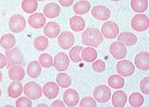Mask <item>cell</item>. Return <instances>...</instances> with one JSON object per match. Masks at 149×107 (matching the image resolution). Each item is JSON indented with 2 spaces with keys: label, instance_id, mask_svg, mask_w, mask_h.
<instances>
[{
  "label": "cell",
  "instance_id": "obj_1",
  "mask_svg": "<svg viewBox=\"0 0 149 107\" xmlns=\"http://www.w3.org/2000/svg\"><path fill=\"white\" fill-rule=\"evenodd\" d=\"M103 35L97 28H88L82 33L81 42L83 45L92 47H98L103 42Z\"/></svg>",
  "mask_w": 149,
  "mask_h": 107
},
{
  "label": "cell",
  "instance_id": "obj_2",
  "mask_svg": "<svg viewBox=\"0 0 149 107\" xmlns=\"http://www.w3.org/2000/svg\"><path fill=\"white\" fill-rule=\"evenodd\" d=\"M5 57L7 59V65L9 68L13 65H22L24 62L23 54L17 47L6 50Z\"/></svg>",
  "mask_w": 149,
  "mask_h": 107
},
{
  "label": "cell",
  "instance_id": "obj_3",
  "mask_svg": "<svg viewBox=\"0 0 149 107\" xmlns=\"http://www.w3.org/2000/svg\"><path fill=\"white\" fill-rule=\"evenodd\" d=\"M23 92L27 97L34 100L41 98L43 94L41 87L34 81H29L26 83L23 87Z\"/></svg>",
  "mask_w": 149,
  "mask_h": 107
},
{
  "label": "cell",
  "instance_id": "obj_4",
  "mask_svg": "<svg viewBox=\"0 0 149 107\" xmlns=\"http://www.w3.org/2000/svg\"><path fill=\"white\" fill-rule=\"evenodd\" d=\"M27 25L25 18L20 14H15L9 20V28L11 32L18 33L25 29Z\"/></svg>",
  "mask_w": 149,
  "mask_h": 107
},
{
  "label": "cell",
  "instance_id": "obj_5",
  "mask_svg": "<svg viewBox=\"0 0 149 107\" xmlns=\"http://www.w3.org/2000/svg\"><path fill=\"white\" fill-rule=\"evenodd\" d=\"M93 94L96 101L100 103H106L108 100H110L111 91L110 88L105 85H99L94 88Z\"/></svg>",
  "mask_w": 149,
  "mask_h": 107
},
{
  "label": "cell",
  "instance_id": "obj_6",
  "mask_svg": "<svg viewBox=\"0 0 149 107\" xmlns=\"http://www.w3.org/2000/svg\"><path fill=\"white\" fill-rule=\"evenodd\" d=\"M148 17L143 14H137L131 20V28L136 32H144L148 28Z\"/></svg>",
  "mask_w": 149,
  "mask_h": 107
},
{
  "label": "cell",
  "instance_id": "obj_7",
  "mask_svg": "<svg viewBox=\"0 0 149 107\" xmlns=\"http://www.w3.org/2000/svg\"><path fill=\"white\" fill-rule=\"evenodd\" d=\"M100 32L103 37L106 39H115L119 33V27L114 22H106L102 25Z\"/></svg>",
  "mask_w": 149,
  "mask_h": 107
},
{
  "label": "cell",
  "instance_id": "obj_8",
  "mask_svg": "<svg viewBox=\"0 0 149 107\" xmlns=\"http://www.w3.org/2000/svg\"><path fill=\"white\" fill-rule=\"evenodd\" d=\"M117 69V72L119 74L120 76L123 77H128L132 76L134 74V65L133 63L130 61V60H120L116 66Z\"/></svg>",
  "mask_w": 149,
  "mask_h": 107
},
{
  "label": "cell",
  "instance_id": "obj_9",
  "mask_svg": "<svg viewBox=\"0 0 149 107\" xmlns=\"http://www.w3.org/2000/svg\"><path fill=\"white\" fill-rule=\"evenodd\" d=\"M110 53L115 59H123L127 55L126 46L120 41L113 42L110 46Z\"/></svg>",
  "mask_w": 149,
  "mask_h": 107
},
{
  "label": "cell",
  "instance_id": "obj_10",
  "mask_svg": "<svg viewBox=\"0 0 149 107\" xmlns=\"http://www.w3.org/2000/svg\"><path fill=\"white\" fill-rule=\"evenodd\" d=\"M53 66L58 71H65L70 66V58L64 52L58 53L53 59Z\"/></svg>",
  "mask_w": 149,
  "mask_h": 107
},
{
  "label": "cell",
  "instance_id": "obj_11",
  "mask_svg": "<svg viewBox=\"0 0 149 107\" xmlns=\"http://www.w3.org/2000/svg\"><path fill=\"white\" fill-rule=\"evenodd\" d=\"M58 45L63 50L71 48L74 44V36L71 32L63 31L58 37Z\"/></svg>",
  "mask_w": 149,
  "mask_h": 107
},
{
  "label": "cell",
  "instance_id": "obj_12",
  "mask_svg": "<svg viewBox=\"0 0 149 107\" xmlns=\"http://www.w3.org/2000/svg\"><path fill=\"white\" fill-rule=\"evenodd\" d=\"M134 64L138 69L148 71L149 69V54L148 51H141L134 58Z\"/></svg>",
  "mask_w": 149,
  "mask_h": 107
},
{
  "label": "cell",
  "instance_id": "obj_13",
  "mask_svg": "<svg viewBox=\"0 0 149 107\" xmlns=\"http://www.w3.org/2000/svg\"><path fill=\"white\" fill-rule=\"evenodd\" d=\"M92 15L99 21H106L111 16V10L109 8L103 5H97L94 6L91 10Z\"/></svg>",
  "mask_w": 149,
  "mask_h": 107
},
{
  "label": "cell",
  "instance_id": "obj_14",
  "mask_svg": "<svg viewBox=\"0 0 149 107\" xmlns=\"http://www.w3.org/2000/svg\"><path fill=\"white\" fill-rule=\"evenodd\" d=\"M43 94L49 99H53L58 97L59 93V87L53 81H48L43 86Z\"/></svg>",
  "mask_w": 149,
  "mask_h": 107
},
{
  "label": "cell",
  "instance_id": "obj_15",
  "mask_svg": "<svg viewBox=\"0 0 149 107\" xmlns=\"http://www.w3.org/2000/svg\"><path fill=\"white\" fill-rule=\"evenodd\" d=\"M29 25L32 28L40 29L43 28L46 23L45 15L41 13H34L29 17Z\"/></svg>",
  "mask_w": 149,
  "mask_h": 107
},
{
  "label": "cell",
  "instance_id": "obj_16",
  "mask_svg": "<svg viewBox=\"0 0 149 107\" xmlns=\"http://www.w3.org/2000/svg\"><path fill=\"white\" fill-rule=\"evenodd\" d=\"M80 97L79 93L74 89L69 88L63 93V101L66 106H74L79 103Z\"/></svg>",
  "mask_w": 149,
  "mask_h": 107
},
{
  "label": "cell",
  "instance_id": "obj_17",
  "mask_svg": "<svg viewBox=\"0 0 149 107\" xmlns=\"http://www.w3.org/2000/svg\"><path fill=\"white\" fill-rule=\"evenodd\" d=\"M8 74L12 81H21L25 77V70L21 65H13L9 68Z\"/></svg>",
  "mask_w": 149,
  "mask_h": 107
},
{
  "label": "cell",
  "instance_id": "obj_18",
  "mask_svg": "<svg viewBox=\"0 0 149 107\" xmlns=\"http://www.w3.org/2000/svg\"><path fill=\"white\" fill-rule=\"evenodd\" d=\"M118 40L122 42L127 46H131L137 43V37L133 33L130 32H123L118 35Z\"/></svg>",
  "mask_w": 149,
  "mask_h": 107
},
{
  "label": "cell",
  "instance_id": "obj_19",
  "mask_svg": "<svg viewBox=\"0 0 149 107\" xmlns=\"http://www.w3.org/2000/svg\"><path fill=\"white\" fill-rule=\"evenodd\" d=\"M60 32H61L60 26L55 22H48L44 28V33H45V36L48 38H51V39L58 37L59 35Z\"/></svg>",
  "mask_w": 149,
  "mask_h": 107
},
{
  "label": "cell",
  "instance_id": "obj_20",
  "mask_svg": "<svg viewBox=\"0 0 149 107\" xmlns=\"http://www.w3.org/2000/svg\"><path fill=\"white\" fill-rule=\"evenodd\" d=\"M61 8L58 4L55 3H49L44 7V14L48 18H56L60 15Z\"/></svg>",
  "mask_w": 149,
  "mask_h": 107
},
{
  "label": "cell",
  "instance_id": "obj_21",
  "mask_svg": "<svg viewBox=\"0 0 149 107\" xmlns=\"http://www.w3.org/2000/svg\"><path fill=\"white\" fill-rule=\"evenodd\" d=\"M91 9V4L87 0H81L76 2L73 6V10L77 15H85Z\"/></svg>",
  "mask_w": 149,
  "mask_h": 107
},
{
  "label": "cell",
  "instance_id": "obj_22",
  "mask_svg": "<svg viewBox=\"0 0 149 107\" xmlns=\"http://www.w3.org/2000/svg\"><path fill=\"white\" fill-rule=\"evenodd\" d=\"M112 105L115 107L124 106L127 103V94L123 91H117L112 95Z\"/></svg>",
  "mask_w": 149,
  "mask_h": 107
},
{
  "label": "cell",
  "instance_id": "obj_23",
  "mask_svg": "<svg viewBox=\"0 0 149 107\" xmlns=\"http://www.w3.org/2000/svg\"><path fill=\"white\" fill-rule=\"evenodd\" d=\"M70 26L71 29L74 32H81L85 28L86 22L82 17L74 15L70 19Z\"/></svg>",
  "mask_w": 149,
  "mask_h": 107
},
{
  "label": "cell",
  "instance_id": "obj_24",
  "mask_svg": "<svg viewBox=\"0 0 149 107\" xmlns=\"http://www.w3.org/2000/svg\"><path fill=\"white\" fill-rule=\"evenodd\" d=\"M23 92V87L20 81H12L8 88V95L12 98L15 99L18 98Z\"/></svg>",
  "mask_w": 149,
  "mask_h": 107
},
{
  "label": "cell",
  "instance_id": "obj_25",
  "mask_svg": "<svg viewBox=\"0 0 149 107\" xmlns=\"http://www.w3.org/2000/svg\"><path fill=\"white\" fill-rule=\"evenodd\" d=\"M15 38L12 33H5L0 38V46L4 50H10L15 45Z\"/></svg>",
  "mask_w": 149,
  "mask_h": 107
},
{
  "label": "cell",
  "instance_id": "obj_26",
  "mask_svg": "<svg viewBox=\"0 0 149 107\" xmlns=\"http://www.w3.org/2000/svg\"><path fill=\"white\" fill-rule=\"evenodd\" d=\"M28 76L31 78H38L41 74V65L37 61L30 62L27 67Z\"/></svg>",
  "mask_w": 149,
  "mask_h": 107
},
{
  "label": "cell",
  "instance_id": "obj_27",
  "mask_svg": "<svg viewBox=\"0 0 149 107\" xmlns=\"http://www.w3.org/2000/svg\"><path fill=\"white\" fill-rule=\"evenodd\" d=\"M81 56L82 60L88 62V63H92V62H94L96 60V58L98 57V53H97V51L93 47L88 46L87 48H84L81 51Z\"/></svg>",
  "mask_w": 149,
  "mask_h": 107
},
{
  "label": "cell",
  "instance_id": "obj_28",
  "mask_svg": "<svg viewBox=\"0 0 149 107\" xmlns=\"http://www.w3.org/2000/svg\"><path fill=\"white\" fill-rule=\"evenodd\" d=\"M130 6L133 11L136 13H142L146 11L148 8V0H131Z\"/></svg>",
  "mask_w": 149,
  "mask_h": 107
},
{
  "label": "cell",
  "instance_id": "obj_29",
  "mask_svg": "<svg viewBox=\"0 0 149 107\" xmlns=\"http://www.w3.org/2000/svg\"><path fill=\"white\" fill-rule=\"evenodd\" d=\"M124 79L122 76L118 75H112L108 78V85L114 88V89H120L124 86Z\"/></svg>",
  "mask_w": 149,
  "mask_h": 107
},
{
  "label": "cell",
  "instance_id": "obj_30",
  "mask_svg": "<svg viewBox=\"0 0 149 107\" xmlns=\"http://www.w3.org/2000/svg\"><path fill=\"white\" fill-rule=\"evenodd\" d=\"M22 9L25 13H34L38 9L37 0H23L22 3Z\"/></svg>",
  "mask_w": 149,
  "mask_h": 107
},
{
  "label": "cell",
  "instance_id": "obj_31",
  "mask_svg": "<svg viewBox=\"0 0 149 107\" xmlns=\"http://www.w3.org/2000/svg\"><path fill=\"white\" fill-rule=\"evenodd\" d=\"M56 80H57L58 85L63 88H67L71 85V78L66 73L61 72L59 74H58Z\"/></svg>",
  "mask_w": 149,
  "mask_h": 107
},
{
  "label": "cell",
  "instance_id": "obj_32",
  "mask_svg": "<svg viewBox=\"0 0 149 107\" xmlns=\"http://www.w3.org/2000/svg\"><path fill=\"white\" fill-rule=\"evenodd\" d=\"M48 46H49V41H48L47 37H45V36H38L33 41L34 48L40 51H45Z\"/></svg>",
  "mask_w": 149,
  "mask_h": 107
},
{
  "label": "cell",
  "instance_id": "obj_33",
  "mask_svg": "<svg viewBox=\"0 0 149 107\" xmlns=\"http://www.w3.org/2000/svg\"><path fill=\"white\" fill-rule=\"evenodd\" d=\"M144 97L141 93L139 92H132L130 96L129 102L130 106L134 107H139L143 105L144 103Z\"/></svg>",
  "mask_w": 149,
  "mask_h": 107
},
{
  "label": "cell",
  "instance_id": "obj_34",
  "mask_svg": "<svg viewBox=\"0 0 149 107\" xmlns=\"http://www.w3.org/2000/svg\"><path fill=\"white\" fill-rule=\"evenodd\" d=\"M83 50L82 46H75L71 48L70 51V58L74 62V63H80L82 60L81 58V51Z\"/></svg>",
  "mask_w": 149,
  "mask_h": 107
},
{
  "label": "cell",
  "instance_id": "obj_35",
  "mask_svg": "<svg viewBox=\"0 0 149 107\" xmlns=\"http://www.w3.org/2000/svg\"><path fill=\"white\" fill-rule=\"evenodd\" d=\"M39 63L44 68H50L53 65V58L48 53H42L39 57Z\"/></svg>",
  "mask_w": 149,
  "mask_h": 107
},
{
  "label": "cell",
  "instance_id": "obj_36",
  "mask_svg": "<svg viewBox=\"0 0 149 107\" xmlns=\"http://www.w3.org/2000/svg\"><path fill=\"white\" fill-rule=\"evenodd\" d=\"M16 107H31L32 101L29 97H21L15 102Z\"/></svg>",
  "mask_w": 149,
  "mask_h": 107
},
{
  "label": "cell",
  "instance_id": "obj_37",
  "mask_svg": "<svg viewBox=\"0 0 149 107\" xmlns=\"http://www.w3.org/2000/svg\"><path fill=\"white\" fill-rule=\"evenodd\" d=\"M97 106V103H96V100L92 98V97H84L81 102H80V106L84 107V106H91V107H95Z\"/></svg>",
  "mask_w": 149,
  "mask_h": 107
},
{
  "label": "cell",
  "instance_id": "obj_38",
  "mask_svg": "<svg viewBox=\"0 0 149 107\" xmlns=\"http://www.w3.org/2000/svg\"><path fill=\"white\" fill-rule=\"evenodd\" d=\"M140 88L142 93L148 95L149 93V77H144L140 82Z\"/></svg>",
  "mask_w": 149,
  "mask_h": 107
},
{
  "label": "cell",
  "instance_id": "obj_39",
  "mask_svg": "<svg viewBox=\"0 0 149 107\" xmlns=\"http://www.w3.org/2000/svg\"><path fill=\"white\" fill-rule=\"evenodd\" d=\"M105 63L102 60H97L93 63V69L97 73H101L105 70Z\"/></svg>",
  "mask_w": 149,
  "mask_h": 107
},
{
  "label": "cell",
  "instance_id": "obj_40",
  "mask_svg": "<svg viewBox=\"0 0 149 107\" xmlns=\"http://www.w3.org/2000/svg\"><path fill=\"white\" fill-rule=\"evenodd\" d=\"M58 2L63 7H70L73 4L74 0H58Z\"/></svg>",
  "mask_w": 149,
  "mask_h": 107
},
{
  "label": "cell",
  "instance_id": "obj_41",
  "mask_svg": "<svg viewBox=\"0 0 149 107\" xmlns=\"http://www.w3.org/2000/svg\"><path fill=\"white\" fill-rule=\"evenodd\" d=\"M6 65H7V59H6V57H5L3 53H0V69L4 68Z\"/></svg>",
  "mask_w": 149,
  "mask_h": 107
},
{
  "label": "cell",
  "instance_id": "obj_42",
  "mask_svg": "<svg viewBox=\"0 0 149 107\" xmlns=\"http://www.w3.org/2000/svg\"><path fill=\"white\" fill-rule=\"evenodd\" d=\"M51 106L52 107H64L65 106V104L63 103V102H62L61 100H56V101H54L53 103H52V105H51Z\"/></svg>",
  "mask_w": 149,
  "mask_h": 107
},
{
  "label": "cell",
  "instance_id": "obj_43",
  "mask_svg": "<svg viewBox=\"0 0 149 107\" xmlns=\"http://www.w3.org/2000/svg\"><path fill=\"white\" fill-rule=\"evenodd\" d=\"M2 79H3V74H2V72L0 71V82L2 81Z\"/></svg>",
  "mask_w": 149,
  "mask_h": 107
},
{
  "label": "cell",
  "instance_id": "obj_44",
  "mask_svg": "<svg viewBox=\"0 0 149 107\" xmlns=\"http://www.w3.org/2000/svg\"><path fill=\"white\" fill-rule=\"evenodd\" d=\"M38 106H47L46 105H45V104H40V105H38Z\"/></svg>",
  "mask_w": 149,
  "mask_h": 107
},
{
  "label": "cell",
  "instance_id": "obj_45",
  "mask_svg": "<svg viewBox=\"0 0 149 107\" xmlns=\"http://www.w3.org/2000/svg\"><path fill=\"white\" fill-rule=\"evenodd\" d=\"M111 1H113V2H118L120 0H111Z\"/></svg>",
  "mask_w": 149,
  "mask_h": 107
},
{
  "label": "cell",
  "instance_id": "obj_46",
  "mask_svg": "<svg viewBox=\"0 0 149 107\" xmlns=\"http://www.w3.org/2000/svg\"><path fill=\"white\" fill-rule=\"evenodd\" d=\"M0 97H1V90H0Z\"/></svg>",
  "mask_w": 149,
  "mask_h": 107
},
{
  "label": "cell",
  "instance_id": "obj_47",
  "mask_svg": "<svg viewBox=\"0 0 149 107\" xmlns=\"http://www.w3.org/2000/svg\"><path fill=\"white\" fill-rule=\"evenodd\" d=\"M39 1H44V0H39Z\"/></svg>",
  "mask_w": 149,
  "mask_h": 107
},
{
  "label": "cell",
  "instance_id": "obj_48",
  "mask_svg": "<svg viewBox=\"0 0 149 107\" xmlns=\"http://www.w3.org/2000/svg\"><path fill=\"white\" fill-rule=\"evenodd\" d=\"M0 1H1V0H0Z\"/></svg>",
  "mask_w": 149,
  "mask_h": 107
}]
</instances>
